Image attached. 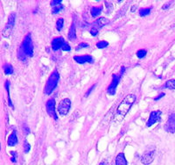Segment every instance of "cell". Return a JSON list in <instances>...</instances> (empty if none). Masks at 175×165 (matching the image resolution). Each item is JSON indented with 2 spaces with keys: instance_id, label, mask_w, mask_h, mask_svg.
<instances>
[{
  "instance_id": "6da1fadb",
  "label": "cell",
  "mask_w": 175,
  "mask_h": 165,
  "mask_svg": "<svg viewBox=\"0 0 175 165\" xmlns=\"http://www.w3.org/2000/svg\"><path fill=\"white\" fill-rule=\"evenodd\" d=\"M136 99H137V97L133 94H129L124 97L115 113V115H114L115 121H121L124 120L130 107L132 106V105L135 103Z\"/></svg>"
},
{
  "instance_id": "7a4b0ae2",
  "label": "cell",
  "mask_w": 175,
  "mask_h": 165,
  "mask_svg": "<svg viewBox=\"0 0 175 165\" xmlns=\"http://www.w3.org/2000/svg\"><path fill=\"white\" fill-rule=\"evenodd\" d=\"M59 80H60V75L55 69L52 72L46 84L45 88H44V93L46 95H50L52 92L54 91V89L56 88L57 85H58Z\"/></svg>"
},
{
  "instance_id": "3957f363",
  "label": "cell",
  "mask_w": 175,
  "mask_h": 165,
  "mask_svg": "<svg viewBox=\"0 0 175 165\" xmlns=\"http://www.w3.org/2000/svg\"><path fill=\"white\" fill-rule=\"evenodd\" d=\"M21 47L23 48L24 52L26 53V56L32 57L34 56V44H33V40L29 34L25 37Z\"/></svg>"
},
{
  "instance_id": "277c9868",
  "label": "cell",
  "mask_w": 175,
  "mask_h": 165,
  "mask_svg": "<svg viewBox=\"0 0 175 165\" xmlns=\"http://www.w3.org/2000/svg\"><path fill=\"white\" fill-rule=\"evenodd\" d=\"M108 23H109V19L106 18H99L97 19L96 21L94 22V24L92 25V27L90 29V34L93 36H96L100 29L102 28L104 26H106Z\"/></svg>"
},
{
  "instance_id": "5b68a950",
  "label": "cell",
  "mask_w": 175,
  "mask_h": 165,
  "mask_svg": "<svg viewBox=\"0 0 175 165\" xmlns=\"http://www.w3.org/2000/svg\"><path fill=\"white\" fill-rule=\"evenodd\" d=\"M70 107H71L70 99L69 98H64L60 102L59 105H58V112L61 115L65 116V115H67L68 113Z\"/></svg>"
},
{
  "instance_id": "8992f818",
  "label": "cell",
  "mask_w": 175,
  "mask_h": 165,
  "mask_svg": "<svg viewBox=\"0 0 175 165\" xmlns=\"http://www.w3.org/2000/svg\"><path fill=\"white\" fill-rule=\"evenodd\" d=\"M15 19H16V13L15 12H11L10 16L8 18V22L6 24V28L3 31V35L8 37L11 34V30L13 29L14 24H15Z\"/></svg>"
},
{
  "instance_id": "52a82bcc",
  "label": "cell",
  "mask_w": 175,
  "mask_h": 165,
  "mask_svg": "<svg viewBox=\"0 0 175 165\" xmlns=\"http://www.w3.org/2000/svg\"><path fill=\"white\" fill-rule=\"evenodd\" d=\"M121 79V75H113L112 76V81H111V84L109 85V86L108 87L107 93L109 95H111L113 96L116 94V91H117V87L118 85L119 82Z\"/></svg>"
},
{
  "instance_id": "ba28073f",
  "label": "cell",
  "mask_w": 175,
  "mask_h": 165,
  "mask_svg": "<svg viewBox=\"0 0 175 165\" xmlns=\"http://www.w3.org/2000/svg\"><path fill=\"white\" fill-rule=\"evenodd\" d=\"M46 112L49 114V116L53 118L54 120H56L58 119L56 112H55V100L54 98H50L47 100V102L46 104Z\"/></svg>"
},
{
  "instance_id": "9c48e42d",
  "label": "cell",
  "mask_w": 175,
  "mask_h": 165,
  "mask_svg": "<svg viewBox=\"0 0 175 165\" xmlns=\"http://www.w3.org/2000/svg\"><path fill=\"white\" fill-rule=\"evenodd\" d=\"M165 130L169 134H174L175 133V113L170 114L168 120L165 124Z\"/></svg>"
},
{
  "instance_id": "30bf717a",
  "label": "cell",
  "mask_w": 175,
  "mask_h": 165,
  "mask_svg": "<svg viewBox=\"0 0 175 165\" xmlns=\"http://www.w3.org/2000/svg\"><path fill=\"white\" fill-rule=\"evenodd\" d=\"M160 117H161V112L158 110V111H153L150 116H149V119L147 120L146 122V126L150 127L153 125H154L155 123L158 122L160 120Z\"/></svg>"
},
{
  "instance_id": "8fae6325",
  "label": "cell",
  "mask_w": 175,
  "mask_h": 165,
  "mask_svg": "<svg viewBox=\"0 0 175 165\" xmlns=\"http://www.w3.org/2000/svg\"><path fill=\"white\" fill-rule=\"evenodd\" d=\"M154 151H148L146 153L142 155L141 162L142 163H144L145 165L151 164L153 162V158H154Z\"/></svg>"
},
{
  "instance_id": "7c38bea8",
  "label": "cell",
  "mask_w": 175,
  "mask_h": 165,
  "mask_svg": "<svg viewBox=\"0 0 175 165\" xmlns=\"http://www.w3.org/2000/svg\"><path fill=\"white\" fill-rule=\"evenodd\" d=\"M74 59L78 63L83 64V63H92L94 62V58L89 56V55H84V56H74Z\"/></svg>"
},
{
  "instance_id": "4fadbf2b",
  "label": "cell",
  "mask_w": 175,
  "mask_h": 165,
  "mask_svg": "<svg viewBox=\"0 0 175 165\" xmlns=\"http://www.w3.org/2000/svg\"><path fill=\"white\" fill-rule=\"evenodd\" d=\"M65 40L62 37H57V38H54V40H52V48L53 50L54 51H57L58 49L62 48V46L64 44Z\"/></svg>"
},
{
  "instance_id": "5bb4252c",
  "label": "cell",
  "mask_w": 175,
  "mask_h": 165,
  "mask_svg": "<svg viewBox=\"0 0 175 165\" xmlns=\"http://www.w3.org/2000/svg\"><path fill=\"white\" fill-rule=\"evenodd\" d=\"M17 143H18V138L17 135H16V132L13 131L11 134L9 135V137H8L7 144H8V146H10V147H13V146H15Z\"/></svg>"
},
{
  "instance_id": "9a60e30c",
  "label": "cell",
  "mask_w": 175,
  "mask_h": 165,
  "mask_svg": "<svg viewBox=\"0 0 175 165\" xmlns=\"http://www.w3.org/2000/svg\"><path fill=\"white\" fill-rule=\"evenodd\" d=\"M116 165H127V161L124 153H119L116 157Z\"/></svg>"
},
{
  "instance_id": "2e32d148",
  "label": "cell",
  "mask_w": 175,
  "mask_h": 165,
  "mask_svg": "<svg viewBox=\"0 0 175 165\" xmlns=\"http://www.w3.org/2000/svg\"><path fill=\"white\" fill-rule=\"evenodd\" d=\"M68 38L69 40H74L76 39V28H75V24L74 23H72L71 27H70V29H69V32H68Z\"/></svg>"
},
{
  "instance_id": "e0dca14e",
  "label": "cell",
  "mask_w": 175,
  "mask_h": 165,
  "mask_svg": "<svg viewBox=\"0 0 175 165\" xmlns=\"http://www.w3.org/2000/svg\"><path fill=\"white\" fill-rule=\"evenodd\" d=\"M102 11V6H94L91 8L90 13L92 15V17L96 18L97 16H99L101 14V12Z\"/></svg>"
},
{
  "instance_id": "ac0fdd59",
  "label": "cell",
  "mask_w": 175,
  "mask_h": 165,
  "mask_svg": "<svg viewBox=\"0 0 175 165\" xmlns=\"http://www.w3.org/2000/svg\"><path fill=\"white\" fill-rule=\"evenodd\" d=\"M3 68H4V71H5V74L6 75L13 74V67L11 66V64L6 63Z\"/></svg>"
},
{
  "instance_id": "d6986e66",
  "label": "cell",
  "mask_w": 175,
  "mask_h": 165,
  "mask_svg": "<svg viewBox=\"0 0 175 165\" xmlns=\"http://www.w3.org/2000/svg\"><path fill=\"white\" fill-rule=\"evenodd\" d=\"M26 53L24 52L23 50V48L20 47H19V49H18V58L19 59V60H21L22 62H26Z\"/></svg>"
},
{
  "instance_id": "ffe728a7",
  "label": "cell",
  "mask_w": 175,
  "mask_h": 165,
  "mask_svg": "<svg viewBox=\"0 0 175 165\" xmlns=\"http://www.w3.org/2000/svg\"><path fill=\"white\" fill-rule=\"evenodd\" d=\"M9 81H6V84H5V88H6V90L7 91V94H8V103H9V105L13 108V105H12V102H11V97H10V90H9Z\"/></svg>"
},
{
  "instance_id": "44dd1931",
  "label": "cell",
  "mask_w": 175,
  "mask_h": 165,
  "mask_svg": "<svg viewBox=\"0 0 175 165\" xmlns=\"http://www.w3.org/2000/svg\"><path fill=\"white\" fill-rule=\"evenodd\" d=\"M165 87L170 90H175V79L168 80L165 83Z\"/></svg>"
},
{
  "instance_id": "7402d4cb",
  "label": "cell",
  "mask_w": 175,
  "mask_h": 165,
  "mask_svg": "<svg viewBox=\"0 0 175 165\" xmlns=\"http://www.w3.org/2000/svg\"><path fill=\"white\" fill-rule=\"evenodd\" d=\"M63 25H64V19H59L56 22V29L58 31H62L63 28Z\"/></svg>"
},
{
  "instance_id": "603a6c76",
  "label": "cell",
  "mask_w": 175,
  "mask_h": 165,
  "mask_svg": "<svg viewBox=\"0 0 175 165\" xmlns=\"http://www.w3.org/2000/svg\"><path fill=\"white\" fill-rule=\"evenodd\" d=\"M150 12H151V8H143L139 11V15L141 17H145V16H147Z\"/></svg>"
},
{
  "instance_id": "cb8c5ba5",
  "label": "cell",
  "mask_w": 175,
  "mask_h": 165,
  "mask_svg": "<svg viewBox=\"0 0 175 165\" xmlns=\"http://www.w3.org/2000/svg\"><path fill=\"white\" fill-rule=\"evenodd\" d=\"M147 54V51L145 49H139V50H137V58H139V59H142V58H144V57L146 56Z\"/></svg>"
},
{
  "instance_id": "d4e9b609",
  "label": "cell",
  "mask_w": 175,
  "mask_h": 165,
  "mask_svg": "<svg viewBox=\"0 0 175 165\" xmlns=\"http://www.w3.org/2000/svg\"><path fill=\"white\" fill-rule=\"evenodd\" d=\"M109 46V43H108L107 41H105V40H101V41H98L97 43H96V47H98V48H105L106 47Z\"/></svg>"
},
{
  "instance_id": "484cf974",
  "label": "cell",
  "mask_w": 175,
  "mask_h": 165,
  "mask_svg": "<svg viewBox=\"0 0 175 165\" xmlns=\"http://www.w3.org/2000/svg\"><path fill=\"white\" fill-rule=\"evenodd\" d=\"M62 9H63V6H62V5H59V6H54V7H53L52 13H53V14H57L58 12H60V11H62Z\"/></svg>"
},
{
  "instance_id": "4316f807",
  "label": "cell",
  "mask_w": 175,
  "mask_h": 165,
  "mask_svg": "<svg viewBox=\"0 0 175 165\" xmlns=\"http://www.w3.org/2000/svg\"><path fill=\"white\" fill-rule=\"evenodd\" d=\"M30 149H31L30 144L27 142V141H25V142H24V152H25V154H27L30 151Z\"/></svg>"
},
{
  "instance_id": "83f0119b",
  "label": "cell",
  "mask_w": 175,
  "mask_h": 165,
  "mask_svg": "<svg viewBox=\"0 0 175 165\" xmlns=\"http://www.w3.org/2000/svg\"><path fill=\"white\" fill-rule=\"evenodd\" d=\"M89 47V44H87V43H80L79 45L76 47V50L78 51V50H80V49H82V48H87V47Z\"/></svg>"
},
{
  "instance_id": "f1b7e54d",
  "label": "cell",
  "mask_w": 175,
  "mask_h": 165,
  "mask_svg": "<svg viewBox=\"0 0 175 165\" xmlns=\"http://www.w3.org/2000/svg\"><path fill=\"white\" fill-rule=\"evenodd\" d=\"M62 49L63 50V51H70V50H71V47H70L69 44L65 41V42H64V44H63V46H62Z\"/></svg>"
},
{
  "instance_id": "f546056e",
  "label": "cell",
  "mask_w": 175,
  "mask_h": 165,
  "mask_svg": "<svg viewBox=\"0 0 175 165\" xmlns=\"http://www.w3.org/2000/svg\"><path fill=\"white\" fill-rule=\"evenodd\" d=\"M62 0H53V1H51V6H53V7H54V6H59V5H62Z\"/></svg>"
},
{
  "instance_id": "4dcf8cb0",
  "label": "cell",
  "mask_w": 175,
  "mask_h": 165,
  "mask_svg": "<svg viewBox=\"0 0 175 165\" xmlns=\"http://www.w3.org/2000/svg\"><path fill=\"white\" fill-rule=\"evenodd\" d=\"M11 155H12V157L11 158V161L12 163H16V156H17V155H16V152H14V151H11Z\"/></svg>"
},
{
  "instance_id": "1f68e13d",
  "label": "cell",
  "mask_w": 175,
  "mask_h": 165,
  "mask_svg": "<svg viewBox=\"0 0 175 165\" xmlns=\"http://www.w3.org/2000/svg\"><path fill=\"white\" fill-rule=\"evenodd\" d=\"M95 87H96V85H95L91 86L90 88L89 89V91L86 92V94H85V97H88V96H89V94H90L91 92H92V91H93V89H94Z\"/></svg>"
},
{
  "instance_id": "d6a6232c",
  "label": "cell",
  "mask_w": 175,
  "mask_h": 165,
  "mask_svg": "<svg viewBox=\"0 0 175 165\" xmlns=\"http://www.w3.org/2000/svg\"><path fill=\"white\" fill-rule=\"evenodd\" d=\"M164 96H165V93H163V92H162V93H160V94L158 95V97H155V98H154V100H155V101H156V100H158V99H160L161 97H164Z\"/></svg>"
},
{
  "instance_id": "836d02e7",
  "label": "cell",
  "mask_w": 175,
  "mask_h": 165,
  "mask_svg": "<svg viewBox=\"0 0 175 165\" xmlns=\"http://www.w3.org/2000/svg\"><path fill=\"white\" fill-rule=\"evenodd\" d=\"M171 4H172V2H169V3H168V4H166V5H164V6H163V9H167V8H169V6H170V5H171Z\"/></svg>"
},
{
  "instance_id": "e575fe53",
  "label": "cell",
  "mask_w": 175,
  "mask_h": 165,
  "mask_svg": "<svg viewBox=\"0 0 175 165\" xmlns=\"http://www.w3.org/2000/svg\"><path fill=\"white\" fill-rule=\"evenodd\" d=\"M24 131H26V134H28L29 133H30V130H29V128L27 126H25V127H24Z\"/></svg>"
},
{
  "instance_id": "d590c367",
  "label": "cell",
  "mask_w": 175,
  "mask_h": 165,
  "mask_svg": "<svg viewBox=\"0 0 175 165\" xmlns=\"http://www.w3.org/2000/svg\"><path fill=\"white\" fill-rule=\"evenodd\" d=\"M137 8V5H134V6H132V7H131V10H130V11H132V12H134Z\"/></svg>"
},
{
  "instance_id": "8d00e7d4",
  "label": "cell",
  "mask_w": 175,
  "mask_h": 165,
  "mask_svg": "<svg viewBox=\"0 0 175 165\" xmlns=\"http://www.w3.org/2000/svg\"><path fill=\"white\" fill-rule=\"evenodd\" d=\"M99 165H109V163H108L107 161H102V162L100 163V164Z\"/></svg>"
},
{
  "instance_id": "74e56055",
  "label": "cell",
  "mask_w": 175,
  "mask_h": 165,
  "mask_svg": "<svg viewBox=\"0 0 175 165\" xmlns=\"http://www.w3.org/2000/svg\"><path fill=\"white\" fill-rule=\"evenodd\" d=\"M0 148H1V147H0Z\"/></svg>"
}]
</instances>
